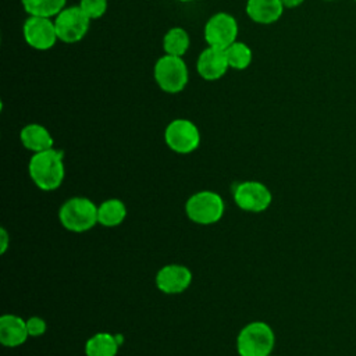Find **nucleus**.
Listing matches in <instances>:
<instances>
[{
  "label": "nucleus",
  "mask_w": 356,
  "mask_h": 356,
  "mask_svg": "<svg viewBox=\"0 0 356 356\" xmlns=\"http://www.w3.org/2000/svg\"><path fill=\"white\" fill-rule=\"evenodd\" d=\"M28 171L38 188L43 191L57 189L64 179V152L51 147L33 153L28 164Z\"/></svg>",
  "instance_id": "1"
},
{
  "label": "nucleus",
  "mask_w": 356,
  "mask_h": 356,
  "mask_svg": "<svg viewBox=\"0 0 356 356\" xmlns=\"http://www.w3.org/2000/svg\"><path fill=\"white\" fill-rule=\"evenodd\" d=\"M60 222L72 232H85L97 222V206L88 197H71L58 211Z\"/></svg>",
  "instance_id": "2"
},
{
  "label": "nucleus",
  "mask_w": 356,
  "mask_h": 356,
  "mask_svg": "<svg viewBox=\"0 0 356 356\" xmlns=\"http://www.w3.org/2000/svg\"><path fill=\"white\" fill-rule=\"evenodd\" d=\"M273 348L274 332L263 321H253L245 325L236 338V349L241 356H267Z\"/></svg>",
  "instance_id": "3"
},
{
  "label": "nucleus",
  "mask_w": 356,
  "mask_h": 356,
  "mask_svg": "<svg viewBox=\"0 0 356 356\" xmlns=\"http://www.w3.org/2000/svg\"><path fill=\"white\" fill-rule=\"evenodd\" d=\"M185 211L193 222L203 225L214 224L224 214V200L216 192L202 191L188 199Z\"/></svg>",
  "instance_id": "4"
},
{
  "label": "nucleus",
  "mask_w": 356,
  "mask_h": 356,
  "mask_svg": "<svg viewBox=\"0 0 356 356\" xmlns=\"http://www.w3.org/2000/svg\"><path fill=\"white\" fill-rule=\"evenodd\" d=\"M154 79L161 90L178 93L188 83V68L185 61L178 56L165 54L154 64Z\"/></svg>",
  "instance_id": "5"
},
{
  "label": "nucleus",
  "mask_w": 356,
  "mask_h": 356,
  "mask_svg": "<svg viewBox=\"0 0 356 356\" xmlns=\"http://www.w3.org/2000/svg\"><path fill=\"white\" fill-rule=\"evenodd\" d=\"M90 19L79 6H71L61 10L54 19L57 38L65 43H75L83 39L89 29Z\"/></svg>",
  "instance_id": "6"
},
{
  "label": "nucleus",
  "mask_w": 356,
  "mask_h": 356,
  "mask_svg": "<svg viewBox=\"0 0 356 356\" xmlns=\"http://www.w3.org/2000/svg\"><path fill=\"white\" fill-rule=\"evenodd\" d=\"M164 140L171 150L186 154L197 149L200 143V132L192 121L177 118L167 125L164 131Z\"/></svg>",
  "instance_id": "7"
},
{
  "label": "nucleus",
  "mask_w": 356,
  "mask_h": 356,
  "mask_svg": "<svg viewBox=\"0 0 356 356\" xmlns=\"http://www.w3.org/2000/svg\"><path fill=\"white\" fill-rule=\"evenodd\" d=\"M238 24L228 13H217L209 18L204 25V40L210 47L225 50L236 42Z\"/></svg>",
  "instance_id": "8"
},
{
  "label": "nucleus",
  "mask_w": 356,
  "mask_h": 356,
  "mask_svg": "<svg viewBox=\"0 0 356 356\" xmlns=\"http://www.w3.org/2000/svg\"><path fill=\"white\" fill-rule=\"evenodd\" d=\"M234 200L236 206L245 211H264L273 200L270 189L257 181H245L235 186Z\"/></svg>",
  "instance_id": "9"
},
{
  "label": "nucleus",
  "mask_w": 356,
  "mask_h": 356,
  "mask_svg": "<svg viewBox=\"0 0 356 356\" xmlns=\"http://www.w3.org/2000/svg\"><path fill=\"white\" fill-rule=\"evenodd\" d=\"M22 33L25 42L36 50H49L58 39L54 21L46 17L29 15L24 22Z\"/></svg>",
  "instance_id": "10"
},
{
  "label": "nucleus",
  "mask_w": 356,
  "mask_h": 356,
  "mask_svg": "<svg viewBox=\"0 0 356 356\" xmlns=\"http://www.w3.org/2000/svg\"><path fill=\"white\" fill-rule=\"evenodd\" d=\"M192 281V273L181 264H167L159 270L156 285L164 293H181Z\"/></svg>",
  "instance_id": "11"
},
{
  "label": "nucleus",
  "mask_w": 356,
  "mask_h": 356,
  "mask_svg": "<svg viewBox=\"0 0 356 356\" xmlns=\"http://www.w3.org/2000/svg\"><path fill=\"white\" fill-rule=\"evenodd\" d=\"M229 68L225 50L217 47L204 49L196 61V70L199 75L206 81L220 79Z\"/></svg>",
  "instance_id": "12"
},
{
  "label": "nucleus",
  "mask_w": 356,
  "mask_h": 356,
  "mask_svg": "<svg viewBox=\"0 0 356 356\" xmlns=\"http://www.w3.org/2000/svg\"><path fill=\"white\" fill-rule=\"evenodd\" d=\"M26 321L15 314H3L0 317V341L4 346H19L28 338Z\"/></svg>",
  "instance_id": "13"
},
{
  "label": "nucleus",
  "mask_w": 356,
  "mask_h": 356,
  "mask_svg": "<svg viewBox=\"0 0 356 356\" xmlns=\"http://www.w3.org/2000/svg\"><path fill=\"white\" fill-rule=\"evenodd\" d=\"M281 0H248L246 14L257 24H273L278 21L284 13Z\"/></svg>",
  "instance_id": "14"
},
{
  "label": "nucleus",
  "mask_w": 356,
  "mask_h": 356,
  "mask_svg": "<svg viewBox=\"0 0 356 356\" xmlns=\"http://www.w3.org/2000/svg\"><path fill=\"white\" fill-rule=\"evenodd\" d=\"M19 139L22 145L33 153L51 149L54 143L50 132L40 124L25 125L19 132Z\"/></svg>",
  "instance_id": "15"
},
{
  "label": "nucleus",
  "mask_w": 356,
  "mask_h": 356,
  "mask_svg": "<svg viewBox=\"0 0 356 356\" xmlns=\"http://www.w3.org/2000/svg\"><path fill=\"white\" fill-rule=\"evenodd\" d=\"M120 342L115 335L99 332L90 337L85 343L86 356H115Z\"/></svg>",
  "instance_id": "16"
},
{
  "label": "nucleus",
  "mask_w": 356,
  "mask_h": 356,
  "mask_svg": "<svg viewBox=\"0 0 356 356\" xmlns=\"http://www.w3.org/2000/svg\"><path fill=\"white\" fill-rule=\"evenodd\" d=\"M127 216V207L120 199L104 200L97 207V222L104 227L120 225Z\"/></svg>",
  "instance_id": "17"
},
{
  "label": "nucleus",
  "mask_w": 356,
  "mask_h": 356,
  "mask_svg": "<svg viewBox=\"0 0 356 356\" xmlns=\"http://www.w3.org/2000/svg\"><path fill=\"white\" fill-rule=\"evenodd\" d=\"M67 0H21L24 10L33 17H56L65 8Z\"/></svg>",
  "instance_id": "18"
},
{
  "label": "nucleus",
  "mask_w": 356,
  "mask_h": 356,
  "mask_svg": "<svg viewBox=\"0 0 356 356\" xmlns=\"http://www.w3.org/2000/svg\"><path fill=\"white\" fill-rule=\"evenodd\" d=\"M189 35L182 28H171L163 38V49L165 54L171 56H184L189 49Z\"/></svg>",
  "instance_id": "19"
},
{
  "label": "nucleus",
  "mask_w": 356,
  "mask_h": 356,
  "mask_svg": "<svg viewBox=\"0 0 356 356\" xmlns=\"http://www.w3.org/2000/svg\"><path fill=\"white\" fill-rule=\"evenodd\" d=\"M229 68L245 70L252 63V50L242 42H234L225 49Z\"/></svg>",
  "instance_id": "20"
},
{
  "label": "nucleus",
  "mask_w": 356,
  "mask_h": 356,
  "mask_svg": "<svg viewBox=\"0 0 356 356\" xmlns=\"http://www.w3.org/2000/svg\"><path fill=\"white\" fill-rule=\"evenodd\" d=\"M79 7L89 19H96L106 13L107 0H81Z\"/></svg>",
  "instance_id": "21"
},
{
  "label": "nucleus",
  "mask_w": 356,
  "mask_h": 356,
  "mask_svg": "<svg viewBox=\"0 0 356 356\" xmlns=\"http://www.w3.org/2000/svg\"><path fill=\"white\" fill-rule=\"evenodd\" d=\"M26 328H28V334L31 337H40L46 331V321L36 316L29 317L26 320Z\"/></svg>",
  "instance_id": "22"
},
{
  "label": "nucleus",
  "mask_w": 356,
  "mask_h": 356,
  "mask_svg": "<svg viewBox=\"0 0 356 356\" xmlns=\"http://www.w3.org/2000/svg\"><path fill=\"white\" fill-rule=\"evenodd\" d=\"M305 0H281L282 6L285 8H295V7H299Z\"/></svg>",
  "instance_id": "23"
},
{
  "label": "nucleus",
  "mask_w": 356,
  "mask_h": 356,
  "mask_svg": "<svg viewBox=\"0 0 356 356\" xmlns=\"http://www.w3.org/2000/svg\"><path fill=\"white\" fill-rule=\"evenodd\" d=\"M7 239H8L7 232H6L4 228H1V253H4L6 249H7V242H8Z\"/></svg>",
  "instance_id": "24"
},
{
  "label": "nucleus",
  "mask_w": 356,
  "mask_h": 356,
  "mask_svg": "<svg viewBox=\"0 0 356 356\" xmlns=\"http://www.w3.org/2000/svg\"><path fill=\"white\" fill-rule=\"evenodd\" d=\"M179 1H182V3H186V1H193V0H179Z\"/></svg>",
  "instance_id": "25"
},
{
  "label": "nucleus",
  "mask_w": 356,
  "mask_h": 356,
  "mask_svg": "<svg viewBox=\"0 0 356 356\" xmlns=\"http://www.w3.org/2000/svg\"><path fill=\"white\" fill-rule=\"evenodd\" d=\"M323 1H335V0H323Z\"/></svg>",
  "instance_id": "26"
},
{
  "label": "nucleus",
  "mask_w": 356,
  "mask_h": 356,
  "mask_svg": "<svg viewBox=\"0 0 356 356\" xmlns=\"http://www.w3.org/2000/svg\"><path fill=\"white\" fill-rule=\"evenodd\" d=\"M267 356H271V355H267Z\"/></svg>",
  "instance_id": "27"
},
{
  "label": "nucleus",
  "mask_w": 356,
  "mask_h": 356,
  "mask_svg": "<svg viewBox=\"0 0 356 356\" xmlns=\"http://www.w3.org/2000/svg\"><path fill=\"white\" fill-rule=\"evenodd\" d=\"M353 1H356V0H353Z\"/></svg>",
  "instance_id": "28"
}]
</instances>
